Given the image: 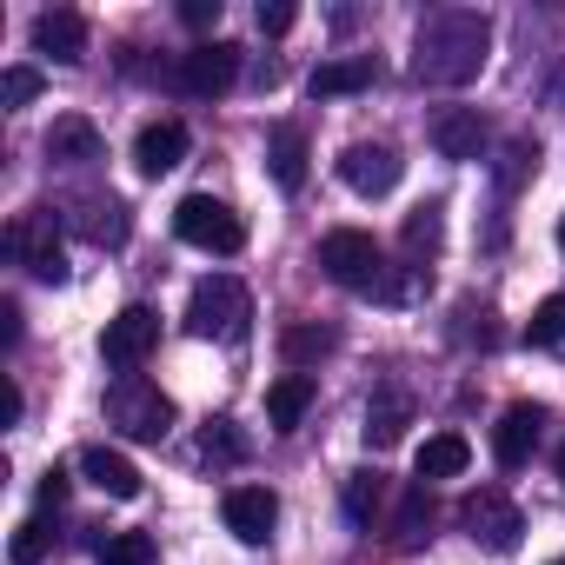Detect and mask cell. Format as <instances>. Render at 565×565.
Listing matches in <instances>:
<instances>
[{
	"label": "cell",
	"instance_id": "12",
	"mask_svg": "<svg viewBox=\"0 0 565 565\" xmlns=\"http://www.w3.org/2000/svg\"><path fill=\"white\" fill-rule=\"evenodd\" d=\"M186 147H193V134H186L180 120H147L140 140H134V167H140L147 180H160V173H173V167L186 160Z\"/></svg>",
	"mask_w": 565,
	"mask_h": 565
},
{
	"label": "cell",
	"instance_id": "1",
	"mask_svg": "<svg viewBox=\"0 0 565 565\" xmlns=\"http://www.w3.org/2000/svg\"><path fill=\"white\" fill-rule=\"evenodd\" d=\"M486 47H492L486 14H472V8L426 14L419 21V41H413V81L419 87H466L486 67Z\"/></svg>",
	"mask_w": 565,
	"mask_h": 565
},
{
	"label": "cell",
	"instance_id": "28",
	"mask_svg": "<svg viewBox=\"0 0 565 565\" xmlns=\"http://www.w3.org/2000/svg\"><path fill=\"white\" fill-rule=\"evenodd\" d=\"M100 565H153V539L147 532H107L100 539Z\"/></svg>",
	"mask_w": 565,
	"mask_h": 565
},
{
	"label": "cell",
	"instance_id": "14",
	"mask_svg": "<svg viewBox=\"0 0 565 565\" xmlns=\"http://www.w3.org/2000/svg\"><path fill=\"white\" fill-rule=\"evenodd\" d=\"M373 81H380V61H373V54H340V61H320V67H313L307 94H313V100H340V94H366Z\"/></svg>",
	"mask_w": 565,
	"mask_h": 565
},
{
	"label": "cell",
	"instance_id": "25",
	"mask_svg": "<svg viewBox=\"0 0 565 565\" xmlns=\"http://www.w3.org/2000/svg\"><path fill=\"white\" fill-rule=\"evenodd\" d=\"M47 552H54V525H47L41 512H34V519H21V525H14V539H8V558H14V565H41Z\"/></svg>",
	"mask_w": 565,
	"mask_h": 565
},
{
	"label": "cell",
	"instance_id": "6",
	"mask_svg": "<svg viewBox=\"0 0 565 565\" xmlns=\"http://www.w3.org/2000/svg\"><path fill=\"white\" fill-rule=\"evenodd\" d=\"M8 253L34 273V279H67V253H61V226H54V213H21L14 226H8Z\"/></svg>",
	"mask_w": 565,
	"mask_h": 565
},
{
	"label": "cell",
	"instance_id": "8",
	"mask_svg": "<svg viewBox=\"0 0 565 565\" xmlns=\"http://www.w3.org/2000/svg\"><path fill=\"white\" fill-rule=\"evenodd\" d=\"M153 347H160V313L153 307H120L107 320V333H100V360L120 366V373H134Z\"/></svg>",
	"mask_w": 565,
	"mask_h": 565
},
{
	"label": "cell",
	"instance_id": "2",
	"mask_svg": "<svg viewBox=\"0 0 565 565\" xmlns=\"http://www.w3.org/2000/svg\"><path fill=\"white\" fill-rule=\"evenodd\" d=\"M246 320H253V300H246V287L233 273H213V279H200L193 287V300H186V333L193 340H246Z\"/></svg>",
	"mask_w": 565,
	"mask_h": 565
},
{
	"label": "cell",
	"instance_id": "34",
	"mask_svg": "<svg viewBox=\"0 0 565 565\" xmlns=\"http://www.w3.org/2000/svg\"><path fill=\"white\" fill-rule=\"evenodd\" d=\"M67 486H74V479H67L61 466H47V472H41V505H61V499H67Z\"/></svg>",
	"mask_w": 565,
	"mask_h": 565
},
{
	"label": "cell",
	"instance_id": "35",
	"mask_svg": "<svg viewBox=\"0 0 565 565\" xmlns=\"http://www.w3.org/2000/svg\"><path fill=\"white\" fill-rule=\"evenodd\" d=\"M0 340H8V347H21V307H14V300L0 307Z\"/></svg>",
	"mask_w": 565,
	"mask_h": 565
},
{
	"label": "cell",
	"instance_id": "15",
	"mask_svg": "<svg viewBox=\"0 0 565 565\" xmlns=\"http://www.w3.org/2000/svg\"><path fill=\"white\" fill-rule=\"evenodd\" d=\"M433 147H439L446 160H479V153H486V120H479V107H439V114H433Z\"/></svg>",
	"mask_w": 565,
	"mask_h": 565
},
{
	"label": "cell",
	"instance_id": "16",
	"mask_svg": "<svg viewBox=\"0 0 565 565\" xmlns=\"http://www.w3.org/2000/svg\"><path fill=\"white\" fill-rule=\"evenodd\" d=\"M34 47H41L47 61H61V67H74V61L87 54V21H81L74 8H47V14L34 21Z\"/></svg>",
	"mask_w": 565,
	"mask_h": 565
},
{
	"label": "cell",
	"instance_id": "23",
	"mask_svg": "<svg viewBox=\"0 0 565 565\" xmlns=\"http://www.w3.org/2000/svg\"><path fill=\"white\" fill-rule=\"evenodd\" d=\"M472 466V446L459 439V433H433L426 446H419V486H433V479H459Z\"/></svg>",
	"mask_w": 565,
	"mask_h": 565
},
{
	"label": "cell",
	"instance_id": "26",
	"mask_svg": "<svg viewBox=\"0 0 565 565\" xmlns=\"http://www.w3.org/2000/svg\"><path fill=\"white\" fill-rule=\"evenodd\" d=\"M399 239H406V253H413V259H433V253H439V239H446L439 206H419V213L406 220V233H399Z\"/></svg>",
	"mask_w": 565,
	"mask_h": 565
},
{
	"label": "cell",
	"instance_id": "32",
	"mask_svg": "<svg viewBox=\"0 0 565 565\" xmlns=\"http://www.w3.org/2000/svg\"><path fill=\"white\" fill-rule=\"evenodd\" d=\"M294 21H300L294 0H259V34H294Z\"/></svg>",
	"mask_w": 565,
	"mask_h": 565
},
{
	"label": "cell",
	"instance_id": "39",
	"mask_svg": "<svg viewBox=\"0 0 565 565\" xmlns=\"http://www.w3.org/2000/svg\"><path fill=\"white\" fill-rule=\"evenodd\" d=\"M552 565H565V552H558V558H552Z\"/></svg>",
	"mask_w": 565,
	"mask_h": 565
},
{
	"label": "cell",
	"instance_id": "37",
	"mask_svg": "<svg viewBox=\"0 0 565 565\" xmlns=\"http://www.w3.org/2000/svg\"><path fill=\"white\" fill-rule=\"evenodd\" d=\"M558 479H565V446H558Z\"/></svg>",
	"mask_w": 565,
	"mask_h": 565
},
{
	"label": "cell",
	"instance_id": "29",
	"mask_svg": "<svg viewBox=\"0 0 565 565\" xmlns=\"http://www.w3.org/2000/svg\"><path fill=\"white\" fill-rule=\"evenodd\" d=\"M200 452H206V459H220V466H239V459H246V439L233 433V419H206Z\"/></svg>",
	"mask_w": 565,
	"mask_h": 565
},
{
	"label": "cell",
	"instance_id": "19",
	"mask_svg": "<svg viewBox=\"0 0 565 565\" xmlns=\"http://www.w3.org/2000/svg\"><path fill=\"white\" fill-rule=\"evenodd\" d=\"M266 167H273L279 193H300L307 186V134L300 127H273L266 134Z\"/></svg>",
	"mask_w": 565,
	"mask_h": 565
},
{
	"label": "cell",
	"instance_id": "4",
	"mask_svg": "<svg viewBox=\"0 0 565 565\" xmlns=\"http://www.w3.org/2000/svg\"><path fill=\"white\" fill-rule=\"evenodd\" d=\"M107 419H114L127 439L160 446V439L173 433V399H167L160 386H147L140 373H120V380H114V393H107Z\"/></svg>",
	"mask_w": 565,
	"mask_h": 565
},
{
	"label": "cell",
	"instance_id": "3",
	"mask_svg": "<svg viewBox=\"0 0 565 565\" xmlns=\"http://www.w3.org/2000/svg\"><path fill=\"white\" fill-rule=\"evenodd\" d=\"M320 273L333 279V287H347V294H380V279H386L393 266H386V253H380L373 233L333 226V233L320 239Z\"/></svg>",
	"mask_w": 565,
	"mask_h": 565
},
{
	"label": "cell",
	"instance_id": "5",
	"mask_svg": "<svg viewBox=\"0 0 565 565\" xmlns=\"http://www.w3.org/2000/svg\"><path fill=\"white\" fill-rule=\"evenodd\" d=\"M173 233H180L186 246H200V253H220V259L246 246L239 213H233L226 200H213V193H186V200L173 206Z\"/></svg>",
	"mask_w": 565,
	"mask_h": 565
},
{
	"label": "cell",
	"instance_id": "7",
	"mask_svg": "<svg viewBox=\"0 0 565 565\" xmlns=\"http://www.w3.org/2000/svg\"><path fill=\"white\" fill-rule=\"evenodd\" d=\"M459 519H466V532H472L486 552H512V545H519V532H525L519 505H512L499 486H479V492H466V499H459Z\"/></svg>",
	"mask_w": 565,
	"mask_h": 565
},
{
	"label": "cell",
	"instance_id": "10",
	"mask_svg": "<svg viewBox=\"0 0 565 565\" xmlns=\"http://www.w3.org/2000/svg\"><path fill=\"white\" fill-rule=\"evenodd\" d=\"M239 81V47L233 41H200L193 54H180V87L193 94V100H213V94H226Z\"/></svg>",
	"mask_w": 565,
	"mask_h": 565
},
{
	"label": "cell",
	"instance_id": "17",
	"mask_svg": "<svg viewBox=\"0 0 565 565\" xmlns=\"http://www.w3.org/2000/svg\"><path fill=\"white\" fill-rule=\"evenodd\" d=\"M406 426H413V393L380 386V393L366 399V446H373V452H386V446H399V439H406Z\"/></svg>",
	"mask_w": 565,
	"mask_h": 565
},
{
	"label": "cell",
	"instance_id": "21",
	"mask_svg": "<svg viewBox=\"0 0 565 565\" xmlns=\"http://www.w3.org/2000/svg\"><path fill=\"white\" fill-rule=\"evenodd\" d=\"M47 160H61V167H87V160H100V134H94V120L61 114V120L47 127Z\"/></svg>",
	"mask_w": 565,
	"mask_h": 565
},
{
	"label": "cell",
	"instance_id": "38",
	"mask_svg": "<svg viewBox=\"0 0 565 565\" xmlns=\"http://www.w3.org/2000/svg\"><path fill=\"white\" fill-rule=\"evenodd\" d=\"M558 246H565V220H558Z\"/></svg>",
	"mask_w": 565,
	"mask_h": 565
},
{
	"label": "cell",
	"instance_id": "31",
	"mask_svg": "<svg viewBox=\"0 0 565 565\" xmlns=\"http://www.w3.org/2000/svg\"><path fill=\"white\" fill-rule=\"evenodd\" d=\"M426 519H433L426 486H413V492H406V505H399V545H406V539H419V525H426Z\"/></svg>",
	"mask_w": 565,
	"mask_h": 565
},
{
	"label": "cell",
	"instance_id": "27",
	"mask_svg": "<svg viewBox=\"0 0 565 565\" xmlns=\"http://www.w3.org/2000/svg\"><path fill=\"white\" fill-rule=\"evenodd\" d=\"M525 340H532V347H558V340H565V294H552V300H539V307H532Z\"/></svg>",
	"mask_w": 565,
	"mask_h": 565
},
{
	"label": "cell",
	"instance_id": "24",
	"mask_svg": "<svg viewBox=\"0 0 565 565\" xmlns=\"http://www.w3.org/2000/svg\"><path fill=\"white\" fill-rule=\"evenodd\" d=\"M380 505H386V479H380V472H353V479H347V519H353L360 532H373Z\"/></svg>",
	"mask_w": 565,
	"mask_h": 565
},
{
	"label": "cell",
	"instance_id": "30",
	"mask_svg": "<svg viewBox=\"0 0 565 565\" xmlns=\"http://www.w3.org/2000/svg\"><path fill=\"white\" fill-rule=\"evenodd\" d=\"M28 100H41V74L34 67H8L0 74V107H28Z\"/></svg>",
	"mask_w": 565,
	"mask_h": 565
},
{
	"label": "cell",
	"instance_id": "36",
	"mask_svg": "<svg viewBox=\"0 0 565 565\" xmlns=\"http://www.w3.org/2000/svg\"><path fill=\"white\" fill-rule=\"evenodd\" d=\"M21 413H28V399H21V386L8 380V399H0V419H8V426H21Z\"/></svg>",
	"mask_w": 565,
	"mask_h": 565
},
{
	"label": "cell",
	"instance_id": "13",
	"mask_svg": "<svg viewBox=\"0 0 565 565\" xmlns=\"http://www.w3.org/2000/svg\"><path fill=\"white\" fill-rule=\"evenodd\" d=\"M539 426H545V413L539 406H505L499 413V426H492V459L505 466V472H519L525 459H532V446H539Z\"/></svg>",
	"mask_w": 565,
	"mask_h": 565
},
{
	"label": "cell",
	"instance_id": "11",
	"mask_svg": "<svg viewBox=\"0 0 565 565\" xmlns=\"http://www.w3.org/2000/svg\"><path fill=\"white\" fill-rule=\"evenodd\" d=\"M273 525H279V499H273L266 486H233V492H226V532H233L239 545H266Z\"/></svg>",
	"mask_w": 565,
	"mask_h": 565
},
{
	"label": "cell",
	"instance_id": "20",
	"mask_svg": "<svg viewBox=\"0 0 565 565\" xmlns=\"http://www.w3.org/2000/svg\"><path fill=\"white\" fill-rule=\"evenodd\" d=\"M313 373H279L273 386H266V419L279 426V433H294L300 419H307V406H313Z\"/></svg>",
	"mask_w": 565,
	"mask_h": 565
},
{
	"label": "cell",
	"instance_id": "22",
	"mask_svg": "<svg viewBox=\"0 0 565 565\" xmlns=\"http://www.w3.org/2000/svg\"><path fill=\"white\" fill-rule=\"evenodd\" d=\"M333 347H340V333H333V327H313V320L279 327V360H287L294 373H300V366H320Z\"/></svg>",
	"mask_w": 565,
	"mask_h": 565
},
{
	"label": "cell",
	"instance_id": "18",
	"mask_svg": "<svg viewBox=\"0 0 565 565\" xmlns=\"http://www.w3.org/2000/svg\"><path fill=\"white\" fill-rule=\"evenodd\" d=\"M81 472L87 486H100L107 499H140V466L114 446H81Z\"/></svg>",
	"mask_w": 565,
	"mask_h": 565
},
{
	"label": "cell",
	"instance_id": "33",
	"mask_svg": "<svg viewBox=\"0 0 565 565\" xmlns=\"http://www.w3.org/2000/svg\"><path fill=\"white\" fill-rule=\"evenodd\" d=\"M180 21H186V28H200V34H206V28H213V21H220V0H180Z\"/></svg>",
	"mask_w": 565,
	"mask_h": 565
},
{
	"label": "cell",
	"instance_id": "9",
	"mask_svg": "<svg viewBox=\"0 0 565 565\" xmlns=\"http://www.w3.org/2000/svg\"><path fill=\"white\" fill-rule=\"evenodd\" d=\"M399 173H406V160H399L386 140H353V147L340 153V180H347L353 193H366V200L393 193V186H399Z\"/></svg>",
	"mask_w": 565,
	"mask_h": 565
}]
</instances>
